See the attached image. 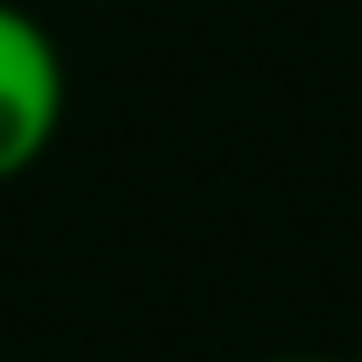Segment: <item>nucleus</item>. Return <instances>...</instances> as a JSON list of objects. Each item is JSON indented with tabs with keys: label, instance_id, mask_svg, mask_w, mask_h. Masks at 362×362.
I'll return each mask as SVG.
<instances>
[{
	"label": "nucleus",
	"instance_id": "1",
	"mask_svg": "<svg viewBox=\"0 0 362 362\" xmlns=\"http://www.w3.org/2000/svg\"><path fill=\"white\" fill-rule=\"evenodd\" d=\"M64 128V57H57V36L0 0V185L22 177Z\"/></svg>",
	"mask_w": 362,
	"mask_h": 362
},
{
	"label": "nucleus",
	"instance_id": "2",
	"mask_svg": "<svg viewBox=\"0 0 362 362\" xmlns=\"http://www.w3.org/2000/svg\"><path fill=\"white\" fill-rule=\"evenodd\" d=\"M263 362H341V355H263Z\"/></svg>",
	"mask_w": 362,
	"mask_h": 362
}]
</instances>
